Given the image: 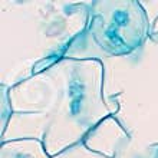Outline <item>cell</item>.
Segmentation results:
<instances>
[]
</instances>
